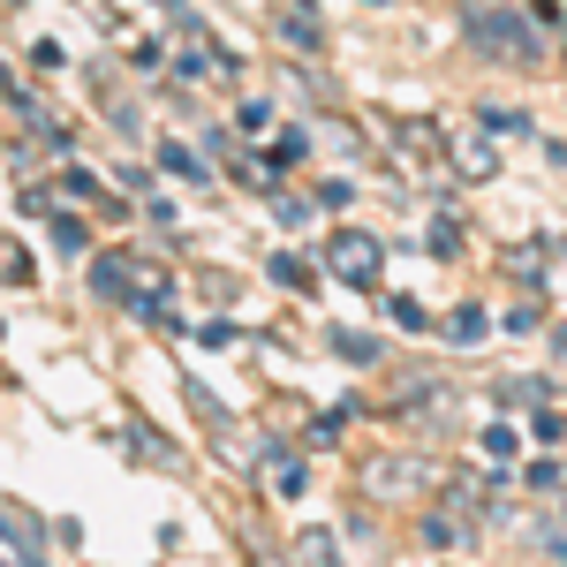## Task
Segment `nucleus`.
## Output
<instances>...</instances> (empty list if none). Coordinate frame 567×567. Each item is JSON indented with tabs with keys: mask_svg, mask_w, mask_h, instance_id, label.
Segmentation results:
<instances>
[{
	"mask_svg": "<svg viewBox=\"0 0 567 567\" xmlns=\"http://www.w3.org/2000/svg\"><path fill=\"white\" fill-rule=\"evenodd\" d=\"M462 31H470V45H477L484 61H507V69H537L545 61L537 23H529L523 8H507V0H470L462 8Z\"/></svg>",
	"mask_w": 567,
	"mask_h": 567,
	"instance_id": "obj_1",
	"label": "nucleus"
},
{
	"mask_svg": "<svg viewBox=\"0 0 567 567\" xmlns=\"http://www.w3.org/2000/svg\"><path fill=\"white\" fill-rule=\"evenodd\" d=\"M326 272L349 280V288H379V272H386V243L363 235V227H333V235H326Z\"/></svg>",
	"mask_w": 567,
	"mask_h": 567,
	"instance_id": "obj_2",
	"label": "nucleus"
},
{
	"mask_svg": "<svg viewBox=\"0 0 567 567\" xmlns=\"http://www.w3.org/2000/svg\"><path fill=\"white\" fill-rule=\"evenodd\" d=\"M371 492H386V499H409V492H424L432 484V462H416V454H393V462H371L363 470Z\"/></svg>",
	"mask_w": 567,
	"mask_h": 567,
	"instance_id": "obj_3",
	"label": "nucleus"
},
{
	"mask_svg": "<svg viewBox=\"0 0 567 567\" xmlns=\"http://www.w3.org/2000/svg\"><path fill=\"white\" fill-rule=\"evenodd\" d=\"M272 31H280L288 53H326V23H318V8H310V0H288V8L272 16Z\"/></svg>",
	"mask_w": 567,
	"mask_h": 567,
	"instance_id": "obj_4",
	"label": "nucleus"
},
{
	"mask_svg": "<svg viewBox=\"0 0 567 567\" xmlns=\"http://www.w3.org/2000/svg\"><path fill=\"white\" fill-rule=\"evenodd\" d=\"M91 288L106 296V303H130L136 288H130V258H99L91 265Z\"/></svg>",
	"mask_w": 567,
	"mask_h": 567,
	"instance_id": "obj_5",
	"label": "nucleus"
},
{
	"mask_svg": "<svg viewBox=\"0 0 567 567\" xmlns=\"http://www.w3.org/2000/svg\"><path fill=\"white\" fill-rule=\"evenodd\" d=\"M0 545H23V553H39V545H45V523H39V515H16V507H0Z\"/></svg>",
	"mask_w": 567,
	"mask_h": 567,
	"instance_id": "obj_6",
	"label": "nucleus"
},
{
	"mask_svg": "<svg viewBox=\"0 0 567 567\" xmlns=\"http://www.w3.org/2000/svg\"><path fill=\"white\" fill-rule=\"evenodd\" d=\"M492 167H499V159H492V144H484V136H462L454 175H462V182H492Z\"/></svg>",
	"mask_w": 567,
	"mask_h": 567,
	"instance_id": "obj_7",
	"label": "nucleus"
},
{
	"mask_svg": "<svg viewBox=\"0 0 567 567\" xmlns=\"http://www.w3.org/2000/svg\"><path fill=\"white\" fill-rule=\"evenodd\" d=\"M484 326H492V318H484L477 303H462L454 318H446V333H454V349H477V341H484Z\"/></svg>",
	"mask_w": 567,
	"mask_h": 567,
	"instance_id": "obj_8",
	"label": "nucleus"
},
{
	"mask_svg": "<svg viewBox=\"0 0 567 567\" xmlns=\"http://www.w3.org/2000/svg\"><path fill=\"white\" fill-rule=\"evenodd\" d=\"M492 401H499V409H529V401H545V379H499Z\"/></svg>",
	"mask_w": 567,
	"mask_h": 567,
	"instance_id": "obj_9",
	"label": "nucleus"
},
{
	"mask_svg": "<svg viewBox=\"0 0 567 567\" xmlns=\"http://www.w3.org/2000/svg\"><path fill=\"white\" fill-rule=\"evenodd\" d=\"M130 446H136V454H152L159 470H182V454H175V446H167V439H159V432H144V424H136V432H130Z\"/></svg>",
	"mask_w": 567,
	"mask_h": 567,
	"instance_id": "obj_10",
	"label": "nucleus"
},
{
	"mask_svg": "<svg viewBox=\"0 0 567 567\" xmlns=\"http://www.w3.org/2000/svg\"><path fill=\"white\" fill-rule=\"evenodd\" d=\"M484 454H492V462L507 470V462L523 454V439H515V424H492V432H484Z\"/></svg>",
	"mask_w": 567,
	"mask_h": 567,
	"instance_id": "obj_11",
	"label": "nucleus"
},
{
	"mask_svg": "<svg viewBox=\"0 0 567 567\" xmlns=\"http://www.w3.org/2000/svg\"><path fill=\"white\" fill-rule=\"evenodd\" d=\"M296 553H303V567H341V553H333V537H326V529H310Z\"/></svg>",
	"mask_w": 567,
	"mask_h": 567,
	"instance_id": "obj_12",
	"label": "nucleus"
},
{
	"mask_svg": "<svg viewBox=\"0 0 567 567\" xmlns=\"http://www.w3.org/2000/svg\"><path fill=\"white\" fill-rule=\"evenodd\" d=\"M159 159H167V175H182V182H197V175H205V159H189L182 144H159Z\"/></svg>",
	"mask_w": 567,
	"mask_h": 567,
	"instance_id": "obj_13",
	"label": "nucleus"
},
{
	"mask_svg": "<svg viewBox=\"0 0 567 567\" xmlns=\"http://www.w3.org/2000/svg\"><path fill=\"white\" fill-rule=\"evenodd\" d=\"M265 272H272L280 288H310V265H303V258H272Z\"/></svg>",
	"mask_w": 567,
	"mask_h": 567,
	"instance_id": "obj_14",
	"label": "nucleus"
},
{
	"mask_svg": "<svg viewBox=\"0 0 567 567\" xmlns=\"http://www.w3.org/2000/svg\"><path fill=\"white\" fill-rule=\"evenodd\" d=\"M333 355H341V363H371V341H363V333H333Z\"/></svg>",
	"mask_w": 567,
	"mask_h": 567,
	"instance_id": "obj_15",
	"label": "nucleus"
},
{
	"mask_svg": "<svg viewBox=\"0 0 567 567\" xmlns=\"http://www.w3.org/2000/svg\"><path fill=\"white\" fill-rule=\"evenodd\" d=\"M484 130H507V136H523V130H529V114H507V106H484Z\"/></svg>",
	"mask_w": 567,
	"mask_h": 567,
	"instance_id": "obj_16",
	"label": "nucleus"
},
{
	"mask_svg": "<svg viewBox=\"0 0 567 567\" xmlns=\"http://www.w3.org/2000/svg\"><path fill=\"white\" fill-rule=\"evenodd\" d=\"M432 250H439V258H454V250H462V227H454V213L432 227Z\"/></svg>",
	"mask_w": 567,
	"mask_h": 567,
	"instance_id": "obj_17",
	"label": "nucleus"
},
{
	"mask_svg": "<svg viewBox=\"0 0 567 567\" xmlns=\"http://www.w3.org/2000/svg\"><path fill=\"white\" fill-rule=\"evenodd\" d=\"M0 567H45L39 553H23V545H0Z\"/></svg>",
	"mask_w": 567,
	"mask_h": 567,
	"instance_id": "obj_18",
	"label": "nucleus"
},
{
	"mask_svg": "<svg viewBox=\"0 0 567 567\" xmlns=\"http://www.w3.org/2000/svg\"><path fill=\"white\" fill-rule=\"evenodd\" d=\"M167 8H182V0H167Z\"/></svg>",
	"mask_w": 567,
	"mask_h": 567,
	"instance_id": "obj_19",
	"label": "nucleus"
}]
</instances>
